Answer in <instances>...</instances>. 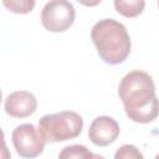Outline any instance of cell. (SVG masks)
I'll return each instance as SVG.
<instances>
[{"mask_svg": "<svg viewBox=\"0 0 159 159\" xmlns=\"http://www.w3.org/2000/svg\"><path fill=\"white\" fill-rule=\"evenodd\" d=\"M58 158H61V159H72V158H76V159H91V158H102V157L93 154L84 145L73 144V145L65 147L58 153Z\"/></svg>", "mask_w": 159, "mask_h": 159, "instance_id": "obj_9", "label": "cell"}, {"mask_svg": "<svg viewBox=\"0 0 159 159\" xmlns=\"http://www.w3.org/2000/svg\"><path fill=\"white\" fill-rule=\"evenodd\" d=\"M76 19V10L68 0H50L41 11V24L50 32L68 30Z\"/></svg>", "mask_w": 159, "mask_h": 159, "instance_id": "obj_4", "label": "cell"}, {"mask_svg": "<svg viewBox=\"0 0 159 159\" xmlns=\"http://www.w3.org/2000/svg\"><path fill=\"white\" fill-rule=\"evenodd\" d=\"M114 7L122 16L132 19L139 16L143 12L145 7V0H114Z\"/></svg>", "mask_w": 159, "mask_h": 159, "instance_id": "obj_8", "label": "cell"}, {"mask_svg": "<svg viewBox=\"0 0 159 159\" xmlns=\"http://www.w3.org/2000/svg\"><path fill=\"white\" fill-rule=\"evenodd\" d=\"M98 56L107 65H120L130 53L132 42L125 26L114 19H102L91 30Z\"/></svg>", "mask_w": 159, "mask_h": 159, "instance_id": "obj_2", "label": "cell"}, {"mask_svg": "<svg viewBox=\"0 0 159 159\" xmlns=\"http://www.w3.org/2000/svg\"><path fill=\"white\" fill-rule=\"evenodd\" d=\"M116 159H143V154L133 144L122 145L114 154Z\"/></svg>", "mask_w": 159, "mask_h": 159, "instance_id": "obj_11", "label": "cell"}, {"mask_svg": "<svg viewBox=\"0 0 159 159\" xmlns=\"http://www.w3.org/2000/svg\"><path fill=\"white\" fill-rule=\"evenodd\" d=\"M119 132V124L114 118L99 116L92 120L88 129V138L97 147H107L117 140Z\"/></svg>", "mask_w": 159, "mask_h": 159, "instance_id": "obj_6", "label": "cell"}, {"mask_svg": "<svg viewBox=\"0 0 159 159\" xmlns=\"http://www.w3.org/2000/svg\"><path fill=\"white\" fill-rule=\"evenodd\" d=\"M37 108L36 97L29 91H15L4 102L5 112L14 118H26L35 113Z\"/></svg>", "mask_w": 159, "mask_h": 159, "instance_id": "obj_7", "label": "cell"}, {"mask_svg": "<svg viewBox=\"0 0 159 159\" xmlns=\"http://www.w3.org/2000/svg\"><path fill=\"white\" fill-rule=\"evenodd\" d=\"M118 96L124 106L127 117L134 123H150L159 116V99L150 75L134 70L119 82Z\"/></svg>", "mask_w": 159, "mask_h": 159, "instance_id": "obj_1", "label": "cell"}, {"mask_svg": "<svg viewBox=\"0 0 159 159\" xmlns=\"http://www.w3.org/2000/svg\"><path fill=\"white\" fill-rule=\"evenodd\" d=\"M80 4L84 5V6H89V7H93V6H97L102 0H77Z\"/></svg>", "mask_w": 159, "mask_h": 159, "instance_id": "obj_12", "label": "cell"}, {"mask_svg": "<svg viewBox=\"0 0 159 159\" xmlns=\"http://www.w3.org/2000/svg\"><path fill=\"white\" fill-rule=\"evenodd\" d=\"M39 128L48 143L66 142L81 134L83 118L73 111L45 114L39 119Z\"/></svg>", "mask_w": 159, "mask_h": 159, "instance_id": "obj_3", "label": "cell"}, {"mask_svg": "<svg viewBox=\"0 0 159 159\" xmlns=\"http://www.w3.org/2000/svg\"><path fill=\"white\" fill-rule=\"evenodd\" d=\"M11 140L16 153L21 158H36L42 154L47 140L41 133L40 128H36L31 123H24L17 125L11 134Z\"/></svg>", "mask_w": 159, "mask_h": 159, "instance_id": "obj_5", "label": "cell"}, {"mask_svg": "<svg viewBox=\"0 0 159 159\" xmlns=\"http://www.w3.org/2000/svg\"><path fill=\"white\" fill-rule=\"evenodd\" d=\"M158 7H159V0H158Z\"/></svg>", "mask_w": 159, "mask_h": 159, "instance_id": "obj_13", "label": "cell"}, {"mask_svg": "<svg viewBox=\"0 0 159 159\" xmlns=\"http://www.w3.org/2000/svg\"><path fill=\"white\" fill-rule=\"evenodd\" d=\"M4 7L14 14H29L34 10L36 0H1Z\"/></svg>", "mask_w": 159, "mask_h": 159, "instance_id": "obj_10", "label": "cell"}]
</instances>
